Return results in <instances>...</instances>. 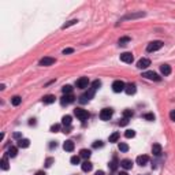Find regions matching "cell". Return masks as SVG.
I'll return each instance as SVG.
<instances>
[{
    "instance_id": "cell-1",
    "label": "cell",
    "mask_w": 175,
    "mask_h": 175,
    "mask_svg": "<svg viewBox=\"0 0 175 175\" xmlns=\"http://www.w3.org/2000/svg\"><path fill=\"white\" fill-rule=\"evenodd\" d=\"M94 92H96V89L90 86L89 89H88V92H85V93H83V94L81 96V97H79V103L85 104V103H88V101H90L92 99H93Z\"/></svg>"
},
{
    "instance_id": "cell-2",
    "label": "cell",
    "mask_w": 175,
    "mask_h": 175,
    "mask_svg": "<svg viewBox=\"0 0 175 175\" xmlns=\"http://www.w3.org/2000/svg\"><path fill=\"white\" fill-rule=\"evenodd\" d=\"M163 41H152V43H149L148 45H146V52H156V51L162 49L163 48Z\"/></svg>"
},
{
    "instance_id": "cell-3",
    "label": "cell",
    "mask_w": 175,
    "mask_h": 175,
    "mask_svg": "<svg viewBox=\"0 0 175 175\" xmlns=\"http://www.w3.org/2000/svg\"><path fill=\"white\" fill-rule=\"evenodd\" d=\"M126 88V83L123 81H120V79H116V81H114L112 83V90L115 93H120V92H123Z\"/></svg>"
},
{
    "instance_id": "cell-4",
    "label": "cell",
    "mask_w": 175,
    "mask_h": 175,
    "mask_svg": "<svg viewBox=\"0 0 175 175\" xmlns=\"http://www.w3.org/2000/svg\"><path fill=\"white\" fill-rule=\"evenodd\" d=\"M74 115L79 120H86L89 118V114H88L86 110H82V108H75L74 110Z\"/></svg>"
},
{
    "instance_id": "cell-5",
    "label": "cell",
    "mask_w": 175,
    "mask_h": 175,
    "mask_svg": "<svg viewBox=\"0 0 175 175\" xmlns=\"http://www.w3.org/2000/svg\"><path fill=\"white\" fill-rule=\"evenodd\" d=\"M114 115V111L111 108H104V110H101L100 111V119L101 120H110V119L112 118Z\"/></svg>"
},
{
    "instance_id": "cell-6",
    "label": "cell",
    "mask_w": 175,
    "mask_h": 175,
    "mask_svg": "<svg viewBox=\"0 0 175 175\" xmlns=\"http://www.w3.org/2000/svg\"><path fill=\"white\" fill-rule=\"evenodd\" d=\"M55 63H56V59H55V57L45 56L38 62V64H40V66H43V67H47V66H52V64H55Z\"/></svg>"
},
{
    "instance_id": "cell-7",
    "label": "cell",
    "mask_w": 175,
    "mask_h": 175,
    "mask_svg": "<svg viewBox=\"0 0 175 175\" xmlns=\"http://www.w3.org/2000/svg\"><path fill=\"white\" fill-rule=\"evenodd\" d=\"M142 77L148 78V79H152V81H160L162 79V77H159L155 71H145L144 74H142Z\"/></svg>"
},
{
    "instance_id": "cell-8",
    "label": "cell",
    "mask_w": 175,
    "mask_h": 175,
    "mask_svg": "<svg viewBox=\"0 0 175 175\" xmlns=\"http://www.w3.org/2000/svg\"><path fill=\"white\" fill-rule=\"evenodd\" d=\"M74 100H75V97L73 94H63V97L60 99V103H62V106H69Z\"/></svg>"
},
{
    "instance_id": "cell-9",
    "label": "cell",
    "mask_w": 175,
    "mask_h": 175,
    "mask_svg": "<svg viewBox=\"0 0 175 175\" xmlns=\"http://www.w3.org/2000/svg\"><path fill=\"white\" fill-rule=\"evenodd\" d=\"M120 60L125 63H133L134 56H133L131 52H123V53H120Z\"/></svg>"
},
{
    "instance_id": "cell-10",
    "label": "cell",
    "mask_w": 175,
    "mask_h": 175,
    "mask_svg": "<svg viewBox=\"0 0 175 175\" xmlns=\"http://www.w3.org/2000/svg\"><path fill=\"white\" fill-rule=\"evenodd\" d=\"M150 66V60L148 59V57H142V59H140L137 62V67L138 69H146V67H149Z\"/></svg>"
},
{
    "instance_id": "cell-11",
    "label": "cell",
    "mask_w": 175,
    "mask_h": 175,
    "mask_svg": "<svg viewBox=\"0 0 175 175\" xmlns=\"http://www.w3.org/2000/svg\"><path fill=\"white\" fill-rule=\"evenodd\" d=\"M89 86V79H88L86 77H81L78 81H77V88H79V89H86Z\"/></svg>"
},
{
    "instance_id": "cell-12",
    "label": "cell",
    "mask_w": 175,
    "mask_h": 175,
    "mask_svg": "<svg viewBox=\"0 0 175 175\" xmlns=\"http://www.w3.org/2000/svg\"><path fill=\"white\" fill-rule=\"evenodd\" d=\"M136 90H137V88H136V83H127V85H126V88H125V92L127 94H129V96H131V94H134L136 93Z\"/></svg>"
},
{
    "instance_id": "cell-13",
    "label": "cell",
    "mask_w": 175,
    "mask_h": 175,
    "mask_svg": "<svg viewBox=\"0 0 175 175\" xmlns=\"http://www.w3.org/2000/svg\"><path fill=\"white\" fill-rule=\"evenodd\" d=\"M148 162H149V157L146 156V155H140V156L137 157V164H140V166H146L148 164Z\"/></svg>"
},
{
    "instance_id": "cell-14",
    "label": "cell",
    "mask_w": 175,
    "mask_h": 175,
    "mask_svg": "<svg viewBox=\"0 0 175 175\" xmlns=\"http://www.w3.org/2000/svg\"><path fill=\"white\" fill-rule=\"evenodd\" d=\"M74 146H75L74 142H73L71 140H67V141L63 144V149L66 150V152H73V150H74Z\"/></svg>"
},
{
    "instance_id": "cell-15",
    "label": "cell",
    "mask_w": 175,
    "mask_h": 175,
    "mask_svg": "<svg viewBox=\"0 0 175 175\" xmlns=\"http://www.w3.org/2000/svg\"><path fill=\"white\" fill-rule=\"evenodd\" d=\"M152 153H153L155 156H160V155L163 153L162 145L160 144H153V146H152Z\"/></svg>"
},
{
    "instance_id": "cell-16",
    "label": "cell",
    "mask_w": 175,
    "mask_h": 175,
    "mask_svg": "<svg viewBox=\"0 0 175 175\" xmlns=\"http://www.w3.org/2000/svg\"><path fill=\"white\" fill-rule=\"evenodd\" d=\"M160 71H162V74L164 77H167V75L171 74V66L170 64H162L160 66Z\"/></svg>"
},
{
    "instance_id": "cell-17",
    "label": "cell",
    "mask_w": 175,
    "mask_h": 175,
    "mask_svg": "<svg viewBox=\"0 0 175 175\" xmlns=\"http://www.w3.org/2000/svg\"><path fill=\"white\" fill-rule=\"evenodd\" d=\"M82 167V171H85V172H89V171H92V168H93V164L89 162V160H85V162L81 164Z\"/></svg>"
},
{
    "instance_id": "cell-18",
    "label": "cell",
    "mask_w": 175,
    "mask_h": 175,
    "mask_svg": "<svg viewBox=\"0 0 175 175\" xmlns=\"http://www.w3.org/2000/svg\"><path fill=\"white\" fill-rule=\"evenodd\" d=\"M120 167H123L125 170H130V168H133V162H131L130 159H125V160L120 162Z\"/></svg>"
},
{
    "instance_id": "cell-19",
    "label": "cell",
    "mask_w": 175,
    "mask_h": 175,
    "mask_svg": "<svg viewBox=\"0 0 175 175\" xmlns=\"http://www.w3.org/2000/svg\"><path fill=\"white\" fill-rule=\"evenodd\" d=\"M55 96L53 94H47V96H44L43 97V103L44 104H52V103H55Z\"/></svg>"
},
{
    "instance_id": "cell-20",
    "label": "cell",
    "mask_w": 175,
    "mask_h": 175,
    "mask_svg": "<svg viewBox=\"0 0 175 175\" xmlns=\"http://www.w3.org/2000/svg\"><path fill=\"white\" fill-rule=\"evenodd\" d=\"M29 145H30V140H27V138H21L18 141L19 148H29Z\"/></svg>"
},
{
    "instance_id": "cell-21",
    "label": "cell",
    "mask_w": 175,
    "mask_h": 175,
    "mask_svg": "<svg viewBox=\"0 0 175 175\" xmlns=\"http://www.w3.org/2000/svg\"><path fill=\"white\" fill-rule=\"evenodd\" d=\"M0 166H1V168L4 170V171L10 168V164H8V155L3 156V159H1V163H0Z\"/></svg>"
},
{
    "instance_id": "cell-22",
    "label": "cell",
    "mask_w": 175,
    "mask_h": 175,
    "mask_svg": "<svg viewBox=\"0 0 175 175\" xmlns=\"http://www.w3.org/2000/svg\"><path fill=\"white\" fill-rule=\"evenodd\" d=\"M141 17H145V13H137V14H129V15H126L125 18H123V21L125 19H136V18H141Z\"/></svg>"
},
{
    "instance_id": "cell-23",
    "label": "cell",
    "mask_w": 175,
    "mask_h": 175,
    "mask_svg": "<svg viewBox=\"0 0 175 175\" xmlns=\"http://www.w3.org/2000/svg\"><path fill=\"white\" fill-rule=\"evenodd\" d=\"M90 155H92V152L89 149H81V152H79V156H81L82 159H85V160H89Z\"/></svg>"
},
{
    "instance_id": "cell-24",
    "label": "cell",
    "mask_w": 175,
    "mask_h": 175,
    "mask_svg": "<svg viewBox=\"0 0 175 175\" xmlns=\"http://www.w3.org/2000/svg\"><path fill=\"white\" fill-rule=\"evenodd\" d=\"M71 120H73V118H71L70 115H64V116L62 118L63 126H71Z\"/></svg>"
},
{
    "instance_id": "cell-25",
    "label": "cell",
    "mask_w": 175,
    "mask_h": 175,
    "mask_svg": "<svg viewBox=\"0 0 175 175\" xmlns=\"http://www.w3.org/2000/svg\"><path fill=\"white\" fill-rule=\"evenodd\" d=\"M119 137H120V133H118V131H115V133H112L111 136H110V142H116L119 140Z\"/></svg>"
},
{
    "instance_id": "cell-26",
    "label": "cell",
    "mask_w": 175,
    "mask_h": 175,
    "mask_svg": "<svg viewBox=\"0 0 175 175\" xmlns=\"http://www.w3.org/2000/svg\"><path fill=\"white\" fill-rule=\"evenodd\" d=\"M17 153H18V149H17L15 146H11L10 149L7 150V155H8V157H15V156H17Z\"/></svg>"
},
{
    "instance_id": "cell-27",
    "label": "cell",
    "mask_w": 175,
    "mask_h": 175,
    "mask_svg": "<svg viewBox=\"0 0 175 175\" xmlns=\"http://www.w3.org/2000/svg\"><path fill=\"white\" fill-rule=\"evenodd\" d=\"M118 164H120V163H118V160H116V159H112V162L108 164V167H110V170H111V171H115V170L118 168Z\"/></svg>"
},
{
    "instance_id": "cell-28",
    "label": "cell",
    "mask_w": 175,
    "mask_h": 175,
    "mask_svg": "<svg viewBox=\"0 0 175 175\" xmlns=\"http://www.w3.org/2000/svg\"><path fill=\"white\" fill-rule=\"evenodd\" d=\"M62 92H63V94H71L73 86H71V85H64V86L62 88Z\"/></svg>"
},
{
    "instance_id": "cell-29",
    "label": "cell",
    "mask_w": 175,
    "mask_h": 175,
    "mask_svg": "<svg viewBox=\"0 0 175 175\" xmlns=\"http://www.w3.org/2000/svg\"><path fill=\"white\" fill-rule=\"evenodd\" d=\"M11 103H13L14 107H18L21 103H22V99L19 97V96H14L13 99H11Z\"/></svg>"
},
{
    "instance_id": "cell-30",
    "label": "cell",
    "mask_w": 175,
    "mask_h": 175,
    "mask_svg": "<svg viewBox=\"0 0 175 175\" xmlns=\"http://www.w3.org/2000/svg\"><path fill=\"white\" fill-rule=\"evenodd\" d=\"M130 41V37H122L119 38V45L120 47H125V45H127V43Z\"/></svg>"
},
{
    "instance_id": "cell-31",
    "label": "cell",
    "mask_w": 175,
    "mask_h": 175,
    "mask_svg": "<svg viewBox=\"0 0 175 175\" xmlns=\"http://www.w3.org/2000/svg\"><path fill=\"white\" fill-rule=\"evenodd\" d=\"M77 19H71V21H69L67 23H64V25L62 26V29H67V27H70V26H73V25H77Z\"/></svg>"
},
{
    "instance_id": "cell-32",
    "label": "cell",
    "mask_w": 175,
    "mask_h": 175,
    "mask_svg": "<svg viewBox=\"0 0 175 175\" xmlns=\"http://www.w3.org/2000/svg\"><path fill=\"white\" fill-rule=\"evenodd\" d=\"M133 115H134V112L131 110H125L123 111V118H126V119H130Z\"/></svg>"
},
{
    "instance_id": "cell-33",
    "label": "cell",
    "mask_w": 175,
    "mask_h": 175,
    "mask_svg": "<svg viewBox=\"0 0 175 175\" xmlns=\"http://www.w3.org/2000/svg\"><path fill=\"white\" fill-rule=\"evenodd\" d=\"M125 137L126 138H134V137H136V131H134V130H126Z\"/></svg>"
},
{
    "instance_id": "cell-34",
    "label": "cell",
    "mask_w": 175,
    "mask_h": 175,
    "mask_svg": "<svg viewBox=\"0 0 175 175\" xmlns=\"http://www.w3.org/2000/svg\"><path fill=\"white\" fill-rule=\"evenodd\" d=\"M119 150H120V152H127V150H129V145L125 144V142H120V144H119Z\"/></svg>"
},
{
    "instance_id": "cell-35",
    "label": "cell",
    "mask_w": 175,
    "mask_h": 175,
    "mask_svg": "<svg viewBox=\"0 0 175 175\" xmlns=\"http://www.w3.org/2000/svg\"><path fill=\"white\" fill-rule=\"evenodd\" d=\"M79 160H81V156H73L70 159V163L75 166V164H79Z\"/></svg>"
},
{
    "instance_id": "cell-36",
    "label": "cell",
    "mask_w": 175,
    "mask_h": 175,
    "mask_svg": "<svg viewBox=\"0 0 175 175\" xmlns=\"http://www.w3.org/2000/svg\"><path fill=\"white\" fill-rule=\"evenodd\" d=\"M53 163H55V159H52V157H48V159L45 160V167H47V168H49V167L52 166V164H53Z\"/></svg>"
},
{
    "instance_id": "cell-37",
    "label": "cell",
    "mask_w": 175,
    "mask_h": 175,
    "mask_svg": "<svg viewBox=\"0 0 175 175\" xmlns=\"http://www.w3.org/2000/svg\"><path fill=\"white\" fill-rule=\"evenodd\" d=\"M144 119H146V120H149V122H152V120H155V114H145L144 115Z\"/></svg>"
},
{
    "instance_id": "cell-38",
    "label": "cell",
    "mask_w": 175,
    "mask_h": 175,
    "mask_svg": "<svg viewBox=\"0 0 175 175\" xmlns=\"http://www.w3.org/2000/svg\"><path fill=\"white\" fill-rule=\"evenodd\" d=\"M51 131H52V133H57V131H60V125H57V123L52 125L51 126Z\"/></svg>"
},
{
    "instance_id": "cell-39",
    "label": "cell",
    "mask_w": 175,
    "mask_h": 175,
    "mask_svg": "<svg viewBox=\"0 0 175 175\" xmlns=\"http://www.w3.org/2000/svg\"><path fill=\"white\" fill-rule=\"evenodd\" d=\"M100 86H101V81H99V79H96V81L92 82V88H94L96 90H97Z\"/></svg>"
},
{
    "instance_id": "cell-40",
    "label": "cell",
    "mask_w": 175,
    "mask_h": 175,
    "mask_svg": "<svg viewBox=\"0 0 175 175\" xmlns=\"http://www.w3.org/2000/svg\"><path fill=\"white\" fill-rule=\"evenodd\" d=\"M62 131L64 133V134H69V133H71V126H64Z\"/></svg>"
},
{
    "instance_id": "cell-41",
    "label": "cell",
    "mask_w": 175,
    "mask_h": 175,
    "mask_svg": "<svg viewBox=\"0 0 175 175\" xmlns=\"http://www.w3.org/2000/svg\"><path fill=\"white\" fill-rule=\"evenodd\" d=\"M103 142H101V141H94L93 142V148H101V146H103Z\"/></svg>"
},
{
    "instance_id": "cell-42",
    "label": "cell",
    "mask_w": 175,
    "mask_h": 175,
    "mask_svg": "<svg viewBox=\"0 0 175 175\" xmlns=\"http://www.w3.org/2000/svg\"><path fill=\"white\" fill-rule=\"evenodd\" d=\"M74 49L73 48H66V49H63V55H67V53H73Z\"/></svg>"
},
{
    "instance_id": "cell-43",
    "label": "cell",
    "mask_w": 175,
    "mask_h": 175,
    "mask_svg": "<svg viewBox=\"0 0 175 175\" xmlns=\"http://www.w3.org/2000/svg\"><path fill=\"white\" fill-rule=\"evenodd\" d=\"M127 123H129V119H126V118H122V120L119 122V125L120 126H126Z\"/></svg>"
},
{
    "instance_id": "cell-44",
    "label": "cell",
    "mask_w": 175,
    "mask_h": 175,
    "mask_svg": "<svg viewBox=\"0 0 175 175\" xmlns=\"http://www.w3.org/2000/svg\"><path fill=\"white\" fill-rule=\"evenodd\" d=\"M170 119H171L172 122H175V110H172V111L170 112Z\"/></svg>"
},
{
    "instance_id": "cell-45",
    "label": "cell",
    "mask_w": 175,
    "mask_h": 175,
    "mask_svg": "<svg viewBox=\"0 0 175 175\" xmlns=\"http://www.w3.org/2000/svg\"><path fill=\"white\" fill-rule=\"evenodd\" d=\"M96 175H106V172H104V171H97Z\"/></svg>"
},
{
    "instance_id": "cell-46",
    "label": "cell",
    "mask_w": 175,
    "mask_h": 175,
    "mask_svg": "<svg viewBox=\"0 0 175 175\" xmlns=\"http://www.w3.org/2000/svg\"><path fill=\"white\" fill-rule=\"evenodd\" d=\"M36 175H45V172H44V171H37Z\"/></svg>"
},
{
    "instance_id": "cell-47",
    "label": "cell",
    "mask_w": 175,
    "mask_h": 175,
    "mask_svg": "<svg viewBox=\"0 0 175 175\" xmlns=\"http://www.w3.org/2000/svg\"><path fill=\"white\" fill-rule=\"evenodd\" d=\"M21 137V134L19 133H14V138H19Z\"/></svg>"
},
{
    "instance_id": "cell-48",
    "label": "cell",
    "mask_w": 175,
    "mask_h": 175,
    "mask_svg": "<svg viewBox=\"0 0 175 175\" xmlns=\"http://www.w3.org/2000/svg\"><path fill=\"white\" fill-rule=\"evenodd\" d=\"M119 175H129L126 171H122V172H119Z\"/></svg>"
}]
</instances>
